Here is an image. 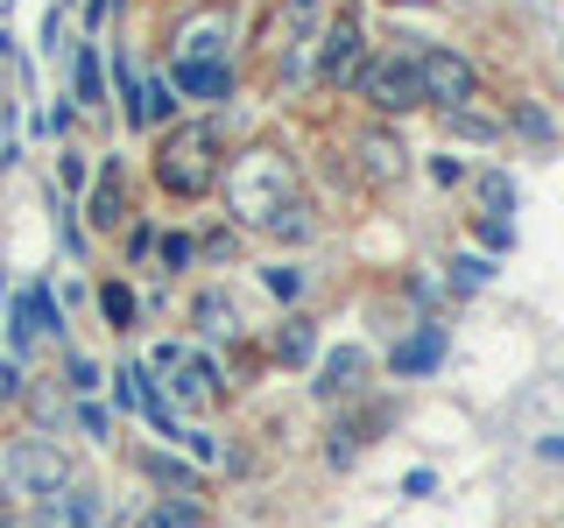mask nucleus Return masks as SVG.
Returning a JSON list of instances; mask_svg holds the SVG:
<instances>
[{"instance_id":"f257e3e1","label":"nucleus","mask_w":564,"mask_h":528,"mask_svg":"<svg viewBox=\"0 0 564 528\" xmlns=\"http://www.w3.org/2000/svg\"><path fill=\"white\" fill-rule=\"evenodd\" d=\"M219 128L212 120H184V128H170V141L155 148V176H163V190L176 198H205L212 184H219Z\"/></svg>"},{"instance_id":"f03ea898","label":"nucleus","mask_w":564,"mask_h":528,"mask_svg":"<svg viewBox=\"0 0 564 528\" xmlns=\"http://www.w3.org/2000/svg\"><path fill=\"white\" fill-rule=\"evenodd\" d=\"M70 480V458L57 437H14L8 451H0V493L8 501H43V493H57Z\"/></svg>"},{"instance_id":"7ed1b4c3","label":"nucleus","mask_w":564,"mask_h":528,"mask_svg":"<svg viewBox=\"0 0 564 528\" xmlns=\"http://www.w3.org/2000/svg\"><path fill=\"white\" fill-rule=\"evenodd\" d=\"M290 198V163H282L275 148H254V155H240L234 169H226V205L240 211V219H269V211Z\"/></svg>"},{"instance_id":"20e7f679","label":"nucleus","mask_w":564,"mask_h":528,"mask_svg":"<svg viewBox=\"0 0 564 528\" xmlns=\"http://www.w3.org/2000/svg\"><path fill=\"white\" fill-rule=\"evenodd\" d=\"M416 92L437 99L452 113V106H473V92H480V70L458 57V50H416Z\"/></svg>"},{"instance_id":"39448f33","label":"nucleus","mask_w":564,"mask_h":528,"mask_svg":"<svg viewBox=\"0 0 564 528\" xmlns=\"http://www.w3.org/2000/svg\"><path fill=\"white\" fill-rule=\"evenodd\" d=\"M360 92H367V106H381V113H410V106H423V92H416V50H388V57H375L360 70Z\"/></svg>"},{"instance_id":"423d86ee","label":"nucleus","mask_w":564,"mask_h":528,"mask_svg":"<svg viewBox=\"0 0 564 528\" xmlns=\"http://www.w3.org/2000/svg\"><path fill=\"white\" fill-rule=\"evenodd\" d=\"M35 521H43V528H99L106 521V501H99L93 480H64L57 493H43Z\"/></svg>"},{"instance_id":"0eeeda50","label":"nucleus","mask_w":564,"mask_h":528,"mask_svg":"<svg viewBox=\"0 0 564 528\" xmlns=\"http://www.w3.org/2000/svg\"><path fill=\"white\" fill-rule=\"evenodd\" d=\"M317 78H325V85L360 78V22H352V14L325 22V35H317Z\"/></svg>"},{"instance_id":"6e6552de","label":"nucleus","mask_w":564,"mask_h":528,"mask_svg":"<svg viewBox=\"0 0 564 528\" xmlns=\"http://www.w3.org/2000/svg\"><path fill=\"white\" fill-rule=\"evenodd\" d=\"M311 387H317V402H360V387H367V352H360V345L325 352Z\"/></svg>"},{"instance_id":"1a4fd4ad","label":"nucleus","mask_w":564,"mask_h":528,"mask_svg":"<svg viewBox=\"0 0 564 528\" xmlns=\"http://www.w3.org/2000/svg\"><path fill=\"white\" fill-rule=\"evenodd\" d=\"M64 331V310L50 304V289L43 282H29L22 289V304H14V352H29L35 339H57Z\"/></svg>"},{"instance_id":"9d476101","label":"nucleus","mask_w":564,"mask_h":528,"mask_svg":"<svg viewBox=\"0 0 564 528\" xmlns=\"http://www.w3.org/2000/svg\"><path fill=\"white\" fill-rule=\"evenodd\" d=\"M381 422H388V409H367V416H339V422L325 430V458H332V465H352V458L367 451V437H375Z\"/></svg>"},{"instance_id":"9b49d317","label":"nucleus","mask_w":564,"mask_h":528,"mask_svg":"<svg viewBox=\"0 0 564 528\" xmlns=\"http://www.w3.org/2000/svg\"><path fill=\"white\" fill-rule=\"evenodd\" d=\"M170 374H176V402H184L191 416H205L212 402H219V374H212V360H191V352H184Z\"/></svg>"},{"instance_id":"f8f14e48","label":"nucleus","mask_w":564,"mask_h":528,"mask_svg":"<svg viewBox=\"0 0 564 528\" xmlns=\"http://www.w3.org/2000/svg\"><path fill=\"white\" fill-rule=\"evenodd\" d=\"M402 163H410V148H402L395 134H381V128L360 134V176H367V184H395Z\"/></svg>"},{"instance_id":"ddd939ff","label":"nucleus","mask_w":564,"mask_h":528,"mask_svg":"<svg viewBox=\"0 0 564 528\" xmlns=\"http://www.w3.org/2000/svg\"><path fill=\"white\" fill-rule=\"evenodd\" d=\"M445 345H452V331H445V324H423V331H410V339L395 345V374H431V366L445 360Z\"/></svg>"},{"instance_id":"4468645a","label":"nucleus","mask_w":564,"mask_h":528,"mask_svg":"<svg viewBox=\"0 0 564 528\" xmlns=\"http://www.w3.org/2000/svg\"><path fill=\"white\" fill-rule=\"evenodd\" d=\"M176 64H226V22H191L176 43Z\"/></svg>"},{"instance_id":"2eb2a0df","label":"nucleus","mask_w":564,"mask_h":528,"mask_svg":"<svg viewBox=\"0 0 564 528\" xmlns=\"http://www.w3.org/2000/svg\"><path fill=\"white\" fill-rule=\"evenodd\" d=\"M176 92H191V99H226V92H234V70H226V64H176Z\"/></svg>"},{"instance_id":"dca6fc26","label":"nucleus","mask_w":564,"mask_h":528,"mask_svg":"<svg viewBox=\"0 0 564 528\" xmlns=\"http://www.w3.org/2000/svg\"><path fill=\"white\" fill-rule=\"evenodd\" d=\"M311 352H317V324L290 317V324L275 331V360H282V366H311Z\"/></svg>"},{"instance_id":"f3484780","label":"nucleus","mask_w":564,"mask_h":528,"mask_svg":"<svg viewBox=\"0 0 564 528\" xmlns=\"http://www.w3.org/2000/svg\"><path fill=\"white\" fill-rule=\"evenodd\" d=\"M134 528H205V507L198 501H170V493H163V501H155Z\"/></svg>"},{"instance_id":"a211bd4d","label":"nucleus","mask_w":564,"mask_h":528,"mask_svg":"<svg viewBox=\"0 0 564 528\" xmlns=\"http://www.w3.org/2000/svg\"><path fill=\"white\" fill-rule=\"evenodd\" d=\"M170 106H176V99H170V78H141V92H134V106H128V120H134V128H155Z\"/></svg>"},{"instance_id":"6ab92c4d","label":"nucleus","mask_w":564,"mask_h":528,"mask_svg":"<svg viewBox=\"0 0 564 528\" xmlns=\"http://www.w3.org/2000/svg\"><path fill=\"white\" fill-rule=\"evenodd\" d=\"M141 465H149V480H163V486H170V501H191V493H198V472H184L170 451H149Z\"/></svg>"},{"instance_id":"aec40b11","label":"nucleus","mask_w":564,"mask_h":528,"mask_svg":"<svg viewBox=\"0 0 564 528\" xmlns=\"http://www.w3.org/2000/svg\"><path fill=\"white\" fill-rule=\"evenodd\" d=\"M445 128H452L458 141H501V120L480 113V106H452V113H445Z\"/></svg>"},{"instance_id":"412c9836","label":"nucleus","mask_w":564,"mask_h":528,"mask_svg":"<svg viewBox=\"0 0 564 528\" xmlns=\"http://www.w3.org/2000/svg\"><path fill=\"white\" fill-rule=\"evenodd\" d=\"M261 226H269L275 240H311V205H304V198H282Z\"/></svg>"},{"instance_id":"4be33fe9","label":"nucleus","mask_w":564,"mask_h":528,"mask_svg":"<svg viewBox=\"0 0 564 528\" xmlns=\"http://www.w3.org/2000/svg\"><path fill=\"white\" fill-rule=\"evenodd\" d=\"M317 22H325V0H290V8H282V22H275V35H282V43H304Z\"/></svg>"},{"instance_id":"5701e85b","label":"nucleus","mask_w":564,"mask_h":528,"mask_svg":"<svg viewBox=\"0 0 564 528\" xmlns=\"http://www.w3.org/2000/svg\"><path fill=\"white\" fill-rule=\"evenodd\" d=\"M85 219H93V226H113V219H120V176H113V169H99V184H93V205H85Z\"/></svg>"},{"instance_id":"b1692460","label":"nucleus","mask_w":564,"mask_h":528,"mask_svg":"<svg viewBox=\"0 0 564 528\" xmlns=\"http://www.w3.org/2000/svg\"><path fill=\"white\" fill-rule=\"evenodd\" d=\"M240 310L226 304V296H198V331H212V339H234Z\"/></svg>"},{"instance_id":"393cba45","label":"nucleus","mask_w":564,"mask_h":528,"mask_svg":"<svg viewBox=\"0 0 564 528\" xmlns=\"http://www.w3.org/2000/svg\"><path fill=\"white\" fill-rule=\"evenodd\" d=\"M99 310H106V324H113V331H128L134 324V289H128V282H106V289H99Z\"/></svg>"},{"instance_id":"a878e982","label":"nucleus","mask_w":564,"mask_h":528,"mask_svg":"<svg viewBox=\"0 0 564 528\" xmlns=\"http://www.w3.org/2000/svg\"><path fill=\"white\" fill-rule=\"evenodd\" d=\"M78 99L99 106L106 99V78H99V43H78Z\"/></svg>"},{"instance_id":"bb28decb","label":"nucleus","mask_w":564,"mask_h":528,"mask_svg":"<svg viewBox=\"0 0 564 528\" xmlns=\"http://www.w3.org/2000/svg\"><path fill=\"white\" fill-rule=\"evenodd\" d=\"M494 282V261L487 254H458L452 261V289H487Z\"/></svg>"},{"instance_id":"cd10ccee","label":"nucleus","mask_w":564,"mask_h":528,"mask_svg":"<svg viewBox=\"0 0 564 528\" xmlns=\"http://www.w3.org/2000/svg\"><path fill=\"white\" fill-rule=\"evenodd\" d=\"M516 128L529 141H557V128H551V113H543V106H516Z\"/></svg>"},{"instance_id":"c85d7f7f","label":"nucleus","mask_w":564,"mask_h":528,"mask_svg":"<svg viewBox=\"0 0 564 528\" xmlns=\"http://www.w3.org/2000/svg\"><path fill=\"white\" fill-rule=\"evenodd\" d=\"M261 282H269V296H282V304H290V296L304 289V268H282V261H275V268H261Z\"/></svg>"},{"instance_id":"c756f323","label":"nucleus","mask_w":564,"mask_h":528,"mask_svg":"<svg viewBox=\"0 0 564 528\" xmlns=\"http://www.w3.org/2000/svg\"><path fill=\"white\" fill-rule=\"evenodd\" d=\"M64 381L78 387V395H93V387H99V366L85 360V352H70V360H64Z\"/></svg>"},{"instance_id":"7c9ffc66","label":"nucleus","mask_w":564,"mask_h":528,"mask_svg":"<svg viewBox=\"0 0 564 528\" xmlns=\"http://www.w3.org/2000/svg\"><path fill=\"white\" fill-rule=\"evenodd\" d=\"M155 254H163V268H184V261L198 254V246H191L184 233H163V240H155Z\"/></svg>"},{"instance_id":"2f4dec72","label":"nucleus","mask_w":564,"mask_h":528,"mask_svg":"<svg viewBox=\"0 0 564 528\" xmlns=\"http://www.w3.org/2000/svg\"><path fill=\"white\" fill-rule=\"evenodd\" d=\"M78 422H85V437H99V444H113V416H106L99 402H85V409H78Z\"/></svg>"},{"instance_id":"473e14b6","label":"nucleus","mask_w":564,"mask_h":528,"mask_svg":"<svg viewBox=\"0 0 564 528\" xmlns=\"http://www.w3.org/2000/svg\"><path fill=\"white\" fill-rule=\"evenodd\" d=\"M480 198L487 205H516V184H508V176H480Z\"/></svg>"},{"instance_id":"72a5a7b5","label":"nucleus","mask_w":564,"mask_h":528,"mask_svg":"<svg viewBox=\"0 0 564 528\" xmlns=\"http://www.w3.org/2000/svg\"><path fill=\"white\" fill-rule=\"evenodd\" d=\"M480 240L487 246H516V226H508V219H480Z\"/></svg>"},{"instance_id":"f704fd0d","label":"nucleus","mask_w":564,"mask_h":528,"mask_svg":"<svg viewBox=\"0 0 564 528\" xmlns=\"http://www.w3.org/2000/svg\"><path fill=\"white\" fill-rule=\"evenodd\" d=\"M22 395V360H0V402Z\"/></svg>"},{"instance_id":"c9c22d12","label":"nucleus","mask_w":564,"mask_h":528,"mask_svg":"<svg viewBox=\"0 0 564 528\" xmlns=\"http://www.w3.org/2000/svg\"><path fill=\"white\" fill-rule=\"evenodd\" d=\"M431 176H437V184H458V176H466V163H458V155H437Z\"/></svg>"},{"instance_id":"e433bc0d","label":"nucleus","mask_w":564,"mask_h":528,"mask_svg":"<svg viewBox=\"0 0 564 528\" xmlns=\"http://www.w3.org/2000/svg\"><path fill=\"white\" fill-rule=\"evenodd\" d=\"M106 8H113V0H93V8H85V22L99 29V22H106Z\"/></svg>"},{"instance_id":"4c0bfd02","label":"nucleus","mask_w":564,"mask_h":528,"mask_svg":"<svg viewBox=\"0 0 564 528\" xmlns=\"http://www.w3.org/2000/svg\"><path fill=\"white\" fill-rule=\"evenodd\" d=\"M0 528H43V521H35V515H8V521H0Z\"/></svg>"},{"instance_id":"58836bf2","label":"nucleus","mask_w":564,"mask_h":528,"mask_svg":"<svg viewBox=\"0 0 564 528\" xmlns=\"http://www.w3.org/2000/svg\"><path fill=\"white\" fill-rule=\"evenodd\" d=\"M388 8H416V0H388Z\"/></svg>"},{"instance_id":"ea45409f","label":"nucleus","mask_w":564,"mask_h":528,"mask_svg":"<svg viewBox=\"0 0 564 528\" xmlns=\"http://www.w3.org/2000/svg\"><path fill=\"white\" fill-rule=\"evenodd\" d=\"M8 8H14V0H0V14H8Z\"/></svg>"}]
</instances>
